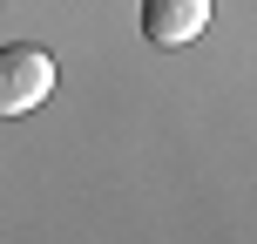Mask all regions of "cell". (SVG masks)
I'll list each match as a JSON object with an SVG mask.
<instances>
[{
    "label": "cell",
    "mask_w": 257,
    "mask_h": 244,
    "mask_svg": "<svg viewBox=\"0 0 257 244\" xmlns=\"http://www.w3.org/2000/svg\"><path fill=\"white\" fill-rule=\"evenodd\" d=\"M54 95V54L41 48H0V116H27Z\"/></svg>",
    "instance_id": "1"
},
{
    "label": "cell",
    "mask_w": 257,
    "mask_h": 244,
    "mask_svg": "<svg viewBox=\"0 0 257 244\" xmlns=\"http://www.w3.org/2000/svg\"><path fill=\"white\" fill-rule=\"evenodd\" d=\"M210 27V0H142V34L156 48H183Z\"/></svg>",
    "instance_id": "2"
}]
</instances>
